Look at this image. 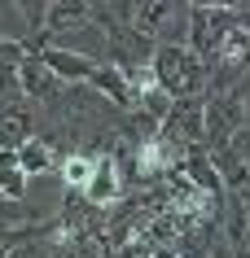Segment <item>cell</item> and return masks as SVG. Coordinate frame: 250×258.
I'll return each mask as SVG.
<instances>
[{
    "mask_svg": "<svg viewBox=\"0 0 250 258\" xmlns=\"http://www.w3.org/2000/svg\"><path fill=\"white\" fill-rule=\"evenodd\" d=\"M154 75L176 101L180 96H207L211 88V61L197 57L184 40H163L154 48Z\"/></svg>",
    "mask_w": 250,
    "mask_h": 258,
    "instance_id": "6da1fadb",
    "label": "cell"
},
{
    "mask_svg": "<svg viewBox=\"0 0 250 258\" xmlns=\"http://www.w3.org/2000/svg\"><path fill=\"white\" fill-rule=\"evenodd\" d=\"M246 127H250V105H246V96H241V88H237V92L207 96V136H202V145H207L211 153L228 149Z\"/></svg>",
    "mask_w": 250,
    "mask_h": 258,
    "instance_id": "7a4b0ae2",
    "label": "cell"
},
{
    "mask_svg": "<svg viewBox=\"0 0 250 258\" xmlns=\"http://www.w3.org/2000/svg\"><path fill=\"white\" fill-rule=\"evenodd\" d=\"M241 22V9H193L189 5V27H184V44L193 48L197 57H215L220 44L228 40V31Z\"/></svg>",
    "mask_w": 250,
    "mask_h": 258,
    "instance_id": "3957f363",
    "label": "cell"
},
{
    "mask_svg": "<svg viewBox=\"0 0 250 258\" xmlns=\"http://www.w3.org/2000/svg\"><path fill=\"white\" fill-rule=\"evenodd\" d=\"M132 27L163 44L171 40V31L189 27V0H136L132 5Z\"/></svg>",
    "mask_w": 250,
    "mask_h": 258,
    "instance_id": "277c9868",
    "label": "cell"
},
{
    "mask_svg": "<svg viewBox=\"0 0 250 258\" xmlns=\"http://www.w3.org/2000/svg\"><path fill=\"white\" fill-rule=\"evenodd\" d=\"M31 136H40V105L27 92L0 101V149H22Z\"/></svg>",
    "mask_w": 250,
    "mask_h": 258,
    "instance_id": "5b68a950",
    "label": "cell"
},
{
    "mask_svg": "<svg viewBox=\"0 0 250 258\" xmlns=\"http://www.w3.org/2000/svg\"><path fill=\"white\" fill-rule=\"evenodd\" d=\"M101 40H106V61H114V66H149L154 61V48H158V40H149L145 31H136L132 22L127 27H106L101 31Z\"/></svg>",
    "mask_w": 250,
    "mask_h": 258,
    "instance_id": "8992f818",
    "label": "cell"
},
{
    "mask_svg": "<svg viewBox=\"0 0 250 258\" xmlns=\"http://www.w3.org/2000/svg\"><path fill=\"white\" fill-rule=\"evenodd\" d=\"M83 197L92 206H101V210H114V206L127 197V171H123V162L114 158V149L97 153V166H92V179H88Z\"/></svg>",
    "mask_w": 250,
    "mask_h": 258,
    "instance_id": "52a82bcc",
    "label": "cell"
},
{
    "mask_svg": "<svg viewBox=\"0 0 250 258\" xmlns=\"http://www.w3.org/2000/svg\"><path fill=\"white\" fill-rule=\"evenodd\" d=\"M88 88L106 101V105L114 109V114H132V109L140 105V92L132 88V79H127L123 66H114V61H101L97 70H92V79H88Z\"/></svg>",
    "mask_w": 250,
    "mask_h": 258,
    "instance_id": "ba28073f",
    "label": "cell"
},
{
    "mask_svg": "<svg viewBox=\"0 0 250 258\" xmlns=\"http://www.w3.org/2000/svg\"><path fill=\"white\" fill-rule=\"evenodd\" d=\"M163 132L171 140H180L184 149L202 145V136H207V96H180L171 105V114L163 118Z\"/></svg>",
    "mask_w": 250,
    "mask_h": 258,
    "instance_id": "9c48e42d",
    "label": "cell"
},
{
    "mask_svg": "<svg viewBox=\"0 0 250 258\" xmlns=\"http://www.w3.org/2000/svg\"><path fill=\"white\" fill-rule=\"evenodd\" d=\"M35 53L48 61V70H53L62 83H88V79H92V70L101 66L97 57L79 53V48H66V44H44V48H35Z\"/></svg>",
    "mask_w": 250,
    "mask_h": 258,
    "instance_id": "30bf717a",
    "label": "cell"
},
{
    "mask_svg": "<svg viewBox=\"0 0 250 258\" xmlns=\"http://www.w3.org/2000/svg\"><path fill=\"white\" fill-rule=\"evenodd\" d=\"M180 171L193 179L207 197H215V202H224V197H228L224 175H220V166H215V158H211L207 145H189V149H184V158H180Z\"/></svg>",
    "mask_w": 250,
    "mask_h": 258,
    "instance_id": "8fae6325",
    "label": "cell"
},
{
    "mask_svg": "<svg viewBox=\"0 0 250 258\" xmlns=\"http://www.w3.org/2000/svg\"><path fill=\"white\" fill-rule=\"evenodd\" d=\"M31 44L18 40V35H0V101H9V96L22 92V79H18V70L27 61Z\"/></svg>",
    "mask_w": 250,
    "mask_h": 258,
    "instance_id": "7c38bea8",
    "label": "cell"
},
{
    "mask_svg": "<svg viewBox=\"0 0 250 258\" xmlns=\"http://www.w3.org/2000/svg\"><path fill=\"white\" fill-rule=\"evenodd\" d=\"M18 153V166L27 171V179L31 175H48V171H57L62 166V158H57V145L48 136H31L22 149H14Z\"/></svg>",
    "mask_w": 250,
    "mask_h": 258,
    "instance_id": "4fadbf2b",
    "label": "cell"
},
{
    "mask_svg": "<svg viewBox=\"0 0 250 258\" xmlns=\"http://www.w3.org/2000/svg\"><path fill=\"white\" fill-rule=\"evenodd\" d=\"M92 166H97V153H83V149H66L62 153V184L66 188H75V192H83L88 188V179H92Z\"/></svg>",
    "mask_w": 250,
    "mask_h": 258,
    "instance_id": "5bb4252c",
    "label": "cell"
},
{
    "mask_svg": "<svg viewBox=\"0 0 250 258\" xmlns=\"http://www.w3.org/2000/svg\"><path fill=\"white\" fill-rule=\"evenodd\" d=\"M0 192L14 202H27V171L18 166L14 149H0Z\"/></svg>",
    "mask_w": 250,
    "mask_h": 258,
    "instance_id": "9a60e30c",
    "label": "cell"
},
{
    "mask_svg": "<svg viewBox=\"0 0 250 258\" xmlns=\"http://www.w3.org/2000/svg\"><path fill=\"white\" fill-rule=\"evenodd\" d=\"M27 223H35L31 206L27 202H14V197L0 192V228H27Z\"/></svg>",
    "mask_w": 250,
    "mask_h": 258,
    "instance_id": "2e32d148",
    "label": "cell"
},
{
    "mask_svg": "<svg viewBox=\"0 0 250 258\" xmlns=\"http://www.w3.org/2000/svg\"><path fill=\"white\" fill-rule=\"evenodd\" d=\"M171 105H176V96L167 92L163 83H154V88H145V92H140V109H149V114H154L158 122H163L167 114H171Z\"/></svg>",
    "mask_w": 250,
    "mask_h": 258,
    "instance_id": "e0dca14e",
    "label": "cell"
},
{
    "mask_svg": "<svg viewBox=\"0 0 250 258\" xmlns=\"http://www.w3.org/2000/svg\"><path fill=\"white\" fill-rule=\"evenodd\" d=\"M9 5L18 9V18H22V22L31 27V35H35V31H44V14H48L53 0H9Z\"/></svg>",
    "mask_w": 250,
    "mask_h": 258,
    "instance_id": "ac0fdd59",
    "label": "cell"
},
{
    "mask_svg": "<svg viewBox=\"0 0 250 258\" xmlns=\"http://www.w3.org/2000/svg\"><path fill=\"white\" fill-rule=\"evenodd\" d=\"M35 223H40V219H35ZM35 223H27V228H0V258H9V254H14L18 245H22L31 232H35Z\"/></svg>",
    "mask_w": 250,
    "mask_h": 258,
    "instance_id": "d6986e66",
    "label": "cell"
},
{
    "mask_svg": "<svg viewBox=\"0 0 250 258\" xmlns=\"http://www.w3.org/2000/svg\"><path fill=\"white\" fill-rule=\"evenodd\" d=\"M193 9H241V0H189Z\"/></svg>",
    "mask_w": 250,
    "mask_h": 258,
    "instance_id": "ffe728a7",
    "label": "cell"
},
{
    "mask_svg": "<svg viewBox=\"0 0 250 258\" xmlns=\"http://www.w3.org/2000/svg\"><path fill=\"white\" fill-rule=\"evenodd\" d=\"M149 258H180V254H176V245H163V249H154Z\"/></svg>",
    "mask_w": 250,
    "mask_h": 258,
    "instance_id": "44dd1931",
    "label": "cell"
},
{
    "mask_svg": "<svg viewBox=\"0 0 250 258\" xmlns=\"http://www.w3.org/2000/svg\"><path fill=\"white\" fill-rule=\"evenodd\" d=\"M233 258H250V245H233Z\"/></svg>",
    "mask_w": 250,
    "mask_h": 258,
    "instance_id": "7402d4cb",
    "label": "cell"
},
{
    "mask_svg": "<svg viewBox=\"0 0 250 258\" xmlns=\"http://www.w3.org/2000/svg\"><path fill=\"white\" fill-rule=\"evenodd\" d=\"M241 245H250V228H246V241H241Z\"/></svg>",
    "mask_w": 250,
    "mask_h": 258,
    "instance_id": "603a6c76",
    "label": "cell"
},
{
    "mask_svg": "<svg viewBox=\"0 0 250 258\" xmlns=\"http://www.w3.org/2000/svg\"><path fill=\"white\" fill-rule=\"evenodd\" d=\"M92 5H110V0H92Z\"/></svg>",
    "mask_w": 250,
    "mask_h": 258,
    "instance_id": "cb8c5ba5",
    "label": "cell"
}]
</instances>
